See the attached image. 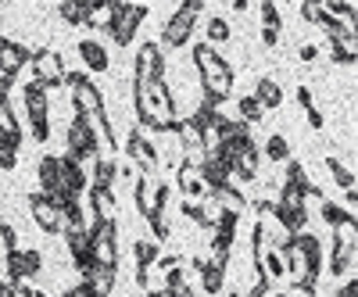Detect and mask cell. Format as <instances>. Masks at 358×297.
<instances>
[{
  "label": "cell",
  "instance_id": "f1b7e54d",
  "mask_svg": "<svg viewBox=\"0 0 358 297\" xmlns=\"http://www.w3.org/2000/svg\"><path fill=\"white\" fill-rule=\"evenodd\" d=\"M204 33H208V47H212V43H226L233 33H229V22L226 18H219V15H212V18H208V29H204Z\"/></svg>",
  "mask_w": 358,
  "mask_h": 297
},
{
  "label": "cell",
  "instance_id": "7c38bea8",
  "mask_svg": "<svg viewBox=\"0 0 358 297\" xmlns=\"http://www.w3.org/2000/svg\"><path fill=\"white\" fill-rule=\"evenodd\" d=\"M25 65H29V50L22 43H15V40L0 36V75H11L15 79Z\"/></svg>",
  "mask_w": 358,
  "mask_h": 297
},
{
  "label": "cell",
  "instance_id": "60d3db41",
  "mask_svg": "<svg viewBox=\"0 0 358 297\" xmlns=\"http://www.w3.org/2000/svg\"><path fill=\"white\" fill-rule=\"evenodd\" d=\"M176 265H179V258H176V254H162V258H158V269H162V273L176 269Z\"/></svg>",
  "mask_w": 358,
  "mask_h": 297
},
{
  "label": "cell",
  "instance_id": "b9f144b4",
  "mask_svg": "<svg viewBox=\"0 0 358 297\" xmlns=\"http://www.w3.org/2000/svg\"><path fill=\"white\" fill-rule=\"evenodd\" d=\"M143 297H165V294H162V290H155V294H151V290H147Z\"/></svg>",
  "mask_w": 358,
  "mask_h": 297
},
{
  "label": "cell",
  "instance_id": "4fadbf2b",
  "mask_svg": "<svg viewBox=\"0 0 358 297\" xmlns=\"http://www.w3.org/2000/svg\"><path fill=\"white\" fill-rule=\"evenodd\" d=\"M194 269L201 273V287H204V294H219L222 290V280H226V265H219V261H212V258H194Z\"/></svg>",
  "mask_w": 358,
  "mask_h": 297
},
{
  "label": "cell",
  "instance_id": "4316f807",
  "mask_svg": "<svg viewBox=\"0 0 358 297\" xmlns=\"http://www.w3.org/2000/svg\"><path fill=\"white\" fill-rule=\"evenodd\" d=\"M65 244H69V254L76 261V258L90 254V233L86 229H65Z\"/></svg>",
  "mask_w": 358,
  "mask_h": 297
},
{
  "label": "cell",
  "instance_id": "ab89813d",
  "mask_svg": "<svg viewBox=\"0 0 358 297\" xmlns=\"http://www.w3.org/2000/svg\"><path fill=\"white\" fill-rule=\"evenodd\" d=\"M65 297H94V294H90V287H86V283H76V287H69V290H65Z\"/></svg>",
  "mask_w": 358,
  "mask_h": 297
},
{
  "label": "cell",
  "instance_id": "8992f818",
  "mask_svg": "<svg viewBox=\"0 0 358 297\" xmlns=\"http://www.w3.org/2000/svg\"><path fill=\"white\" fill-rule=\"evenodd\" d=\"M25 111H29V126H33L36 143L50 140V104H47V90L36 82L25 86Z\"/></svg>",
  "mask_w": 358,
  "mask_h": 297
},
{
  "label": "cell",
  "instance_id": "1f68e13d",
  "mask_svg": "<svg viewBox=\"0 0 358 297\" xmlns=\"http://www.w3.org/2000/svg\"><path fill=\"white\" fill-rule=\"evenodd\" d=\"M301 18L319 25V18H322V0H305V4H301Z\"/></svg>",
  "mask_w": 358,
  "mask_h": 297
},
{
  "label": "cell",
  "instance_id": "f546056e",
  "mask_svg": "<svg viewBox=\"0 0 358 297\" xmlns=\"http://www.w3.org/2000/svg\"><path fill=\"white\" fill-rule=\"evenodd\" d=\"M265 158L268 161H290V143H287V136H268L265 140Z\"/></svg>",
  "mask_w": 358,
  "mask_h": 297
},
{
  "label": "cell",
  "instance_id": "3957f363",
  "mask_svg": "<svg viewBox=\"0 0 358 297\" xmlns=\"http://www.w3.org/2000/svg\"><path fill=\"white\" fill-rule=\"evenodd\" d=\"M65 158H72V161H90V158H97V147H101V136H97V129H94V122H86L83 115H76L72 122H69V129H65Z\"/></svg>",
  "mask_w": 358,
  "mask_h": 297
},
{
  "label": "cell",
  "instance_id": "e575fe53",
  "mask_svg": "<svg viewBox=\"0 0 358 297\" xmlns=\"http://www.w3.org/2000/svg\"><path fill=\"white\" fill-rule=\"evenodd\" d=\"M297 57H301V61H305V65H312V61H315V57H319V47H315V43H305L301 50H297Z\"/></svg>",
  "mask_w": 358,
  "mask_h": 297
},
{
  "label": "cell",
  "instance_id": "7a4b0ae2",
  "mask_svg": "<svg viewBox=\"0 0 358 297\" xmlns=\"http://www.w3.org/2000/svg\"><path fill=\"white\" fill-rule=\"evenodd\" d=\"M204 11V0H187V4H179V11L165 22V33H162V50L169 47V50H179L187 40H190V33H194V25H197V15Z\"/></svg>",
  "mask_w": 358,
  "mask_h": 297
},
{
  "label": "cell",
  "instance_id": "9a60e30c",
  "mask_svg": "<svg viewBox=\"0 0 358 297\" xmlns=\"http://www.w3.org/2000/svg\"><path fill=\"white\" fill-rule=\"evenodd\" d=\"M179 190H183L190 201H197V197H204V183H201V172H197V165L194 161H187V158H179Z\"/></svg>",
  "mask_w": 358,
  "mask_h": 297
},
{
  "label": "cell",
  "instance_id": "44dd1931",
  "mask_svg": "<svg viewBox=\"0 0 358 297\" xmlns=\"http://www.w3.org/2000/svg\"><path fill=\"white\" fill-rule=\"evenodd\" d=\"M355 265V244H341L334 240V258H330V273L334 276H348Z\"/></svg>",
  "mask_w": 358,
  "mask_h": 297
},
{
  "label": "cell",
  "instance_id": "7402d4cb",
  "mask_svg": "<svg viewBox=\"0 0 358 297\" xmlns=\"http://www.w3.org/2000/svg\"><path fill=\"white\" fill-rule=\"evenodd\" d=\"M118 175V165L111 158H94V190H111Z\"/></svg>",
  "mask_w": 358,
  "mask_h": 297
},
{
  "label": "cell",
  "instance_id": "484cf974",
  "mask_svg": "<svg viewBox=\"0 0 358 297\" xmlns=\"http://www.w3.org/2000/svg\"><path fill=\"white\" fill-rule=\"evenodd\" d=\"M133 254H136V269H151V265L162 258V251H158V240H136Z\"/></svg>",
  "mask_w": 358,
  "mask_h": 297
},
{
  "label": "cell",
  "instance_id": "603a6c76",
  "mask_svg": "<svg viewBox=\"0 0 358 297\" xmlns=\"http://www.w3.org/2000/svg\"><path fill=\"white\" fill-rule=\"evenodd\" d=\"M57 15H62L69 25H86V18H90V0H65V4L57 8Z\"/></svg>",
  "mask_w": 358,
  "mask_h": 297
},
{
  "label": "cell",
  "instance_id": "ba28073f",
  "mask_svg": "<svg viewBox=\"0 0 358 297\" xmlns=\"http://www.w3.org/2000/svg\"><path fill=\"white\" fill-rule=\"evenodd\" d=\"M29 65H33V82L43 86V90H54V86H65V61L54 50H36L29 54Z\"/></svg>",
  "mask_w": 358,
  "mask_h": 297
},
{
  "label": "cell",
  "instance_id": "5b68a950",
  "mask_svg": "<svg viewBox=\"0 0 358 297\" xmlns=\"http://www.w3.org/2000/svg\"><path fill=\"white\" fill-rule=\"evenodd\" d=\"M90 254L97 265L118 269V222H90Z\"/></svg>",
  "mask_w": 358,
  "mask_h": 297
},
{
  "label": "cell",
  "instance_id": "30bf717a",
  "mask_svg": "<svg viewBox=\"0 0 358 297\" xmlns=\"http://www.w3.org/2000/svg\"><path fill=\"white\" fill-rule=\"evenodd\" d=\"M126 154L143 168V175H151V172L158 168V151H155V143H147V136H143L140 129L129 133V140H126Z\"/></svg>",
  "mask_w": 358,
  "mask_h": 297
},
{
  "label": "cell",
  "instance_id": "f6af8a7d",
  "mask_svg": "<svg viewBox=\"0 0 358 297\" xmlns=\"http://www.w3.org/2000/svg\"><path fill=\"white\" fill-rule=\"evenodd\" d=\"M273 297H290V294H273Z\"/></svg>",
  "mask_w": 358,
  "mask_h": 297
},
{
  "label": "cell",
  "instance_id": "4dcf8cb0",
  "mask_svg": "<svg viewBox=\"0 0 358 297\" xmlns=\"http://www.w3.org/2000/svg\"><path fill=\"white\" fill-rule=\"evenodd\" d=\"M136 212L143 219L151 215V180H147V175H140V180H136Z\"/></svg>",
  "mask_w": 358,
  "mask_h": 297
},
{
  "label": "cell",
  "instance_id": "7bdbcfd3",
  "mask_svg": "<svg viewBox=\"0 0 358 297\" xmlns=\"http://www.w3.org/2000/svg\"><path fill=\"white\" fill-rule=\"evenodd\" d=\"M29 297H47V294H43V290H33V294H29Z\"/></svg>",
  "mask_w": 358,
  "mask_h": 297
},
{
  "label": "cell",
  "instance_id": "d6a6232c",
  "mask_svg": "<svg viewBox=\"0 0 358 297\" xmlns=\"http://www.w3.org/2000/svg\"><path fill=\"white\" fill-rule=\"evenodd\" d=\"M268 294H273V280H268V276H258V283L251 287L248 297H268Z\"/></svg>",
  "mask_w": 358,
  "mask_h": 297
},
{
  "label": "cell",
  "instance_id": "d4e9b609",
  "mask_svg": "<svg viewBox=\"0 0 358 297\" xmlns=\"http://www.w3.org/2000/svg\"><path fill=\"white\" fill-rule=\"evenodd\" d=\"M236 115H241L236 122H244V126H255V122H262V118H265V111L258 108V101H255L251 94L236 101Z\"/></svg>",
  "mask_w": 358,
  "mask_h": 297
},
{
  "label": "cell",
  "instance_id": "ee69618b",
  "mask_svg": "<svg viewBox=\"0 0 358 297\" xmlns=\"http://www.w3.org/2000/svg\"><path fill=\"white\" fill-rule=\"evenodd\" d=\"M226 297H241V294H236V290H233V294H226Z\"/></svg>",
  "mask_w": 358,
  "mask_h": 297
},
{
  "label": "cell",
  "instance_id": "d6986e66",
  "mask_svg": "<svg viewBox=\"0 0 358 297\" xmlns=\"http://www.w3.org/2000/svg\"><path fill=\"white\" fill-rule=\"evenodd\" d=\"M36 180H40V194H43V197H54V194H57V154L40 158Z\"/></svg>",
  "mask_w": 358,
  "mask_h": 297
},
{
  "label": "cell",
  "instance_id": "277c9868",
  "mask_svg": "<svg viewBox=\"0 0 358 297\" xmlns=\"http://www.w3.org/2000/svg\"><path fill=\"white\" fill-rule=\"evenodd\" d=\"M108 8H111V15L104 22V33L118 47H129L136 36V25L147 18V8H136V4H108Z\"/></svg>",
  "mask_w": 358,
  "mask_h": 297
},
{
  "label": "cell",
  "instance_id": "d590c367",
  "mask_svg": "<svg viewBox=\"0 0 358 297\" xmlns=\"http://www.w3.org/2000/svg\"><path fill=\"white\" fill-rule=\"evenodd\" d=\"M162 294H165V297H194V290H190L187 283H179V287H165Z\"/></svg>",
  "mask_w": 358,
  "mask_h": 297
},
{
  "label": "cell",
  "instance_id": "83f0119b",
  "mask_svg": "<svg viewBox=\"0 0 358 297\" xmlns=\"http://www.w3.org/2000/svg\"><path fill=\"white\" fill-rule=\"evenodd\" d=\"M326 168H330V175H334V183H337V187H344V190H351V187H355V172H351L341 158H334V154H330V158H326Z\"/></svg>",
  "mask_w": 358,
  "mask_h": 297
},
{
  "label": "cell",
  "instance_id": "e0dca14e",
  "mask_svg": "<svg viewBox=\"0 0 358 297\" xmlns=\"http://www.w3.org/2000/svg\"><path fill=\"white\" fill-rule=\"evenodd\" d=\"M262 43L265 47L280 43V8L273 4V0H265V4H262Z\"/></svg>",
  "mask_w": 358,
  "mask_h": 297
},
{
  "label": "cell",
  "instance_id": "ffe728a7",
  "mask_svg": "<svg viewBox=\"0 0 358 297\" xmlns=\"http://www.w3.org/2000/svg\"><path fill=\"white\" fill-rule=\"evenodd\" d=\"M90 208H94V222H115V197L111 190L90 187Z\"/></svg>",
  "mask_w": 358,
  "mask_h": 297
},
{
  "label": "cell",
  "instance_id": "2e32d148",
  "mask_svg": "<svg viewBox=\"0 0 358 297\" xmlns=\"http://www.w3.org/2000/svg\"><path fill=\"white\" fill-rule=\"evenodd\" d=\"M79 57L90 72H108V50L97 43V40H79Z\"/></svg>",
  "mask_w": 358,
  "mask_h": 297
},
{
  "label": "cell",
  "instance_id": "8d00e7d4",
  "mask_svg": "<svg viewBox=\"0 0 358 297\" xmlns=\"http://www.w3.org/2000/svg\"><path fill=\"white\" fill-rule=\"evenodd\" d=\"M294 97H297V104H301L305 111L312 108V90H308V86H297V90H294Z\"/></svg>",
  "mask_w": 358,
  "mask_h": 297
},
{
  "label": "cell",
  "instance_id": "ac0fdd59",
  "mask_svg": "<svg viewBox=\"0 0 358 297\" xmlns=\"http://www.w3.org/2000/svg\"><path fill=\"white\" fill-rule=\"evenodd\" d=\"M251 97L258 101L262 111H273V108L283 104V90H280V82H276V79H258V86H255V94H251Z\"/></svg>",
  "mask_w": 358,
  "mask_h": 297
},
{
  "label": "cell",
  "instance_id": "cb8c5ba5",
  "mask_svg": "<svg viewBox=\"0 0 358 297\" xmlns=\"http://www.w3.org/2000/svg\"><path fill=\"white\" fill-rule=\"evenodd\" d=\"M319 204H322V208H319V212H322V219L330 222L334 229H337V226H348V222H355V212H348V208H341V204H334V201H326V197H322Z\"/></svg>",
  "mask_w": 358,
  "mask_h": 297
},
{
  "label": "cell",
  "instance_id": "74e56055",
  "mask_svg": "<svg viewBox=\"0 0 358 297\" xmlns=\"http://www.w3.org/2000/svg\"><path fill=\"white\" fill-rule=\"evenodd\" d=\"M337 297H358V280L351 276L348 283H341V290H337Z\"/></svg>",
  "mask_w": 358,
  "mask_h": 297
},
{
  "label": "cell",
  "instance_id": "8fae6325",
  "mask_svg": "<svg viewBox=\"0 0 358 297\" xmlns=\"http://www.w3.org/2000/svg\"><path fill=\"white\" fill-rule=\"evenodd\" d=\"M273 215H276V222L287 229V236H297V233H305V226H308V208L305 204H273Z\"/></svg>",
  "mask_w": 358,
  "mask_h": 297
},
{
  "label": "cell",
  "instance_id": "836d02e7",
  "mask_svg": "<svg viewBox=\"0 0 358 297\" xmlns=\"http://www.w3.org/2000/svg\"><path fill=\"white\" fill-rule=\"evenodd\" d=\"M15 165H18V151H8V147H4V151H0V168L11 172Z\"/></svg>",
  "mask_w": 358,
  "mask_h": 297
},
{
  "label": "cell",
  "instance_id": "6da1fadb",
  "mask_svg": "<svg viewBox=\"0 0 358 297\" xmlns=\"http://www.w3.org/2000/svg\"><path fill=\"white\" fill-rule=\"evenodd\" d=\"M194 65H197L201 86H204L201 104L219 108V104L233 94V79H236V75H233V65L226 61L215 47H208V43H197V47H194Z\"/></svg>",
  "mask_w": 358,
  "mask_h": 297
},
{
  "label": "cell",
  "instance_id": "f35d334b",
  "mask_svg": "<svg viewBox=\"0 0 358 297\" xmlns=\"http://www.w3.org/2000/svg\"><path fill=\"white\" fill-rule=\"evenodd\" d=\"M322 122H326V118H322V111L312 104V108H308V126H312V129H322Z\"/></svg>",
  "mask_w": 358,
  "mask_h": 297
},
{
  "label": "cell",
  "instance_id": "5bb4252c",
  "mask_svg": "<svg viewBox=\"0 0 358 297\" xmlns=\"http://www.w3.org/2000/svg\"><path fill=\"white\" fill-rule=\"evenodd\" d=\"M115 280H118V269H108V265H94L83 283L90 287V294H94V297H111Z\"/></svg>",
  "mask_w": 358,
  "mask_h": 297
},
{
  "label": "cell",
  "instance_id": "9c48e42d",
  "mask_svg": "<svg viewBox=\"0 0 358 297\" xmlns=\"http://www.w3.org/2000/svg\"><path fill=\"white\" fill-rule=\"evenodd\" d=\"M29 215H33V222L43 229V233H65V222H62V212L43 197V194H33L29 197Z\"/></svg>",
  "mask_w": 358,
  "mask_h": 297
},
{
  "label": "cell",
  "instance_id": "52a82bcc",
  "mask_svg": "<svg viewBox=\"0 0 358 297\" xmlns=\"http://www.w3.org/2000/svg\"><path fill=\"white\" fill-rule=\"evenodd\" d=\"M133 82L143 86V82H165V50L158 43L147 40L136 54V65H133Z\"/></svg>",
  "mask_w": 358,
  "mask_h": 297
}]
</instances>
